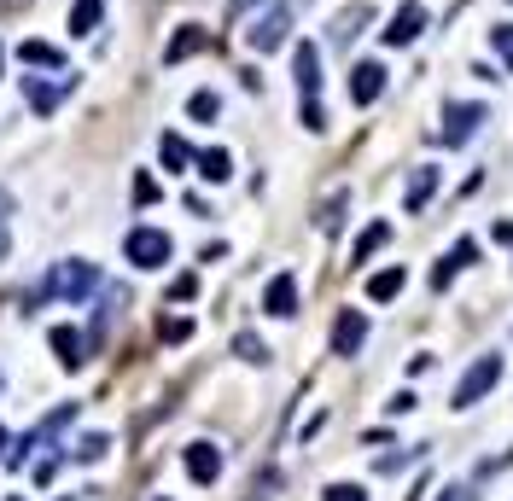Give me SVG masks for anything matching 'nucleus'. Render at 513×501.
I'll return each mask as SVG.
<instances>
[{"label":"nucleus","instance_id":"nucleus-1","mask_svg":"<svg viewBox=\"0 0 513 501\" xmlns=\"http://www.w3.org/2000/svg\"><path fill=\"white\" fill-rule=\"evenodd\" d=\"M94 286H100V268H94V263H76V257H70V263H53V268H47V280L35 286V303H53V298H76V303H82Z\"/></svg>","mask_w":513,"mask_h":501},{"label":"nucleus","instance_id":"nucleus-2","mask_svg":"<svg viewBox=\"0 0 513 501\" xmlns=\"http://www.w3.org/2000/svg\"><path fill=\"white\" fill-rule=\"evenodd\" d=\"M496 379H502V356H479L473 368L461 373V385H455V408H473V402H484Z\"/></svg>","mask_w":513,"mask_h":501},{"label":"nucleus","instance_id":"nucleus-3","mask_svg":"<svg viewBox=\"0 0 513 501\" xmlns=\"http://www.w3.org/2000/svg\"><path fill=\"white\" fill-rule=\"evenodd\" d=\"M123 251H129V263H135V268H164L175 245H170L164 228H135V234L123 239Z\"/></svg>","mask_w":513,"mask_h":501},{"label":"nucleus","instance_id":"nucleus-4","mask_svg":"<svg viewBox=\"0 0 513 501\" xmlns=\"http://www.w3.org/2000/svg\"><path fill=\"white\" fill-rule=\"evenodd\" d=\"M286 30H292V6H286V0H274L269 12L245 30V41H251L257 53H274V47H286Z\"/></svg>","mask_w":513,"mask_h":501},{"label":"nucleus","instance_id":"nucleus-5","mask_svg":"<svg viewBox=\"0 0 513 501\" xmlns=\"http://www.w3.org/2000/svg\"><path fill=\"white\" fill-rule=\"evenodd\" d=\"M181 467H187L193 484H216V478H222V449H216V443H187V449H181Z\"/></svg>","mask_w":513,"mask_h":501},{"label":"nucleus","instance_id":"nucleus-6","mask_svg":"<svg viewBox=\"0 0 513 501\" xmlns=\"http://www.w3.org/2000/svg\"><path fill=\"white\" fill-rule=\"evenodd\" d=\"M420 30H426V6H420V0H403V6L391 12V24H385V41H391V47H409Z\"/></svg>","mask_w":513,"mask_h":501},{"label":"nucleus","instance_id":"nucleus-7","mask_svg":"<svg viewBox=\"0 0 513 501\" xmlns=\"http://www.w3.org/2000/svg\"><path fill=\"white\" fill-rule=\"evenodd\" d=\"M362 338H368V315L362 309H339V321H333V356H356Z\"/></svg>","mask_w":513,"mask_h":501},{"label":"nucleus","instance_id":"nucleus-8","mask_svg":"<svg viewBox=\"0 0 513 501\" xmlns=\"http://www.w3.org/2000/svg\"><path fill=\"white\" fill-rule=\"evenodd\" d=\"M473 263H479V239H455V245H449V257L432 268V292H444L449 280H455L461 268H473Z\"/></svg>","mask_w":513,"mask_h":501},{"label":"nucleus","instance_id":"nucleus-9","mask_svg":"<svg viewBox=\"0 0 513 501\" xmlns=\"http://www.w3.org/2000/svg\"><path fill=\"white\" fill-rule=\"evenodd\" d=\"M479 123H484V105H461V100L444 105V140L449 146H461L467 134H479Z\"/></svg>","mask_w":513,"mask_h":501},{"label":"nucleus","instance_id":"nucleus-10","mask_svg":"<svg viewBox=\"0 0 513 501\" xmlns=\"http://www.w3.org/2000/svg\"><path fill=\"white\" fill-rule=\"evenodd\" d=\"M379 94H385V65H379V59H362V65L350 70V100L374 105Z\"/></svg>","mask_w":513,"mask_h":501},{"label":"nucleus","instance_id":"nucleus-11","mask_svg":"<svg viewBox=\"0 0 513 501\" xmlns=\"http://www.w3.org/2000/svg\"><path fill=\"white\" fill-rule=\"evenodd\" d=\"M292 76H298L304 100L321 94V53H315V41H298V53H292Z\"/></svg>","mask_w":513,"mask_h":501},{"label":"nucleus","instance_id":"nucleus-12","mask_svg":"<svg viewBox=\"0 0 513 501\" xmlns=\"http://www.w3.org/2000/svg\"><path fill=\"white\" fill-rule=\"evenodd\" d=\"M263 309H269L274 321L298 315V280H292V274H274V280H269V292H263Z\"/></svg>","mask_w":513,"mask_h":501},{"label":"nucleus","instance_id":"nucleus-13","mask_svg":"<svg viewBox=\"0 0 513 501\" xmlns=\"http://www.w3.org/2000/svg\"><path fill=\"white\" fill-rule=\"evenodd\" d=\"M47 338H53V350H59V368H65V373H76L82 362H88V356H82L88 344H82V333H76V327H53Z\"/></svg>","mask_w":513,"mask_h":501},{"label":"nucleus","instance_id":"nucleus-14","mask_svg":"<svg viewBox=\"0 0 513 501\" xmlns=\"http://www.w3.org/2000/svg\"><path fill=\"white\" fill-rule=\"evenodd\" d=\"M205 47V30L199 24H181V30L170 35V47H164V65H181V59H193Z\"/></svg>","mask_w":513,"mask_h":501},{"label":"nucleus","instance_id":"nucleus-15","mask_svg":"<svg viewBox=\"0 0 513 501\" xmlns=\"http://www.w3.org/2000/svg\"><path fill=\"white\" fill-rule=\"evenodd\" d=\"M65 88H70V82H35V76H30V82H24V100H30L35 117H47L53 105L65 100Z\"/></svg>","mask_w":513,"mask_h":501},{"label":"nucleus","instance_id":"nucleus-16","mask_svg":"<svg viewBox=\"0 0 513 501\" xmlns=\"http://www.w3.org/2000/svg\"><path fill=\"white\" fill-rule=\"evenodd\" d=\"M368 18H374V12H368L362 0H356V6H344L339 18H333V47H350V41H356V30H362Z\"/></svg>","mask_w":513,"mask_h":501},{"label":"nucleus","instance_id":"nucleus-17","mask_svg":"<svg viewBox=\"0 0 513 501\" xmlns=\"http://www.w3.org/2000/svg\"><path fill=\"white\" fill-rule=\"evenodd\" d=\"M432 193H438V169L426 164V169H414V175H409V199H403V204H409V210H426Z\"/></svg>","mask_w":513,"mask_h":501},{"label":"nucleus","instance_id":"nucleus-18","mask_svg":"<svg viewBox=\"0 0 513 501\" xmlns=\"http://www.w3.org/2000/svg\"><path fill=\"white\" fill-rule=\"evenodd\" d=\"M199 175H205V181H228V175H234V158H228L222 146H205V152H199Z\"/></svg>","mask_w":513,"mask_h":501},{"label":"nucleus","instance_id":"nucleus-19","mask_svg":"<svg viewBox=\"0 0 513 501\" xmlns=\"http://www.w3.org/2000/svg\"><path fill=\"white\" fill-rule=\"evenodd\" d=\"M403 292V268H385V274H368V298L374 303H391Z\"/></svg>","mask_w":513,"mask_h":501},{"label":"nucleus","instance_id":"nucleus-20","mask_svg":"<svg viewBox=\"0 0 513 501\" xmlns=\"http://www.w3.org/2000/svg\"><path fill=\"white\" fill-rule=\"evenodd\" d=\"M385 245H391V228H385V222H374L368 234L356 239V251H350V263H368V257H374V251H385Z\"/></svg>","mask_w":513,"mask_h":501},{"label":"nucleus","instance_id":"nucleus-21","mask_svg":"<svg viewBox=\"0 0 513 501\" xmlns=\"http://www.w3.org/2000/svg\"><path fill=\"white\" fill-rule=\"evenodd\" d=\"M158 158H164V169H187L193 164V152H187L181 134H164V140H158Z\"/></svg>","mask_w":513,"mask_h":501},{"label":"nucleus","instance_id":"nucleus-22","mask_svg":"<svg viewBox=\"0 0 513 501\" xmlns=\"http://www.w3.org/2000/svg\"><path fill=\"white\" fill-rule=\"evenodd\" d=\"M94 24H100V0H76L70 6V35H94Z\"/></svg>","mask_w":513,"mask_h":501},{"label":"nucleus","instance_id":"nucleus-23","mask_svg":"<svg viewBox=\"0 0 513 501\" xmlns=\"http://www.w3.org/2000/svg\"><path fill=\"white\" fill-rule=\"evenodd\" d=\"M18 59H24V65H59V47H53V41H35V35H30V41H24V47H18Z\"/></svg>","mask_w":513,"mask_h":501},{"label":"nucleus","instance_id":"nucleus-24","mask_svg":"<svg viewBox=\"0 0 513 501\" xmlns=\"http://www.w3.org/2000/svg\"><path fill=\"white\" fill-rule=\"evenodd\" d=\"M234 356H245L251 368H263V362H269V350H263V338H251V333H240V338H234Z\"/></svg>","mask_w":513,"mask_h":501},{"label":"nucleus","instance_id":"nucleus-25","mask_svg":"<svg viewBox=\"0 0 513 501\" xmlns=\"http://www.w3.org/2000/svg\"><path fill=\"white\" fill-rule=\"evenodd\" d=\"M216 111H222V100H216V94H193V100H187V117H193V123H210Z\"/></svg>","mask_w":513,"mask_h":501},{"label":"nucleus","instance_id":"nucleus-26","mask_svg":"<svg viewBox=\"0 0 513 501\" xmlns=\"http://www.w3.org/2000/svg\"><path fill=\"white\" fill-rule=\"evenodd\" d=\"M105 449H111V437H105V432H88L82 443H76V461H100Z\"/></svg>","mask_w":513,"mask_h":501},{"label":"nucleus","instance_id":"nucleus-27","mask_svg":"<svg viewBox=\"0 0 513 501\" xmlns=\"http://www.w3.org/2000/svg\"><path fill=\"white\" fill-rule=\"evenodd\" d=\"M339 222H344V193H333V199L321 204V228H327V234H339Z\"/></svg>","mask_w":513,"mask_h":501},{"label":"nucleus","instance_id":"nucleus-28","mask_svg":"<svg viewBox=\"0 0 513 501\" xmlns=\"http://www.w3.org/2000/svg\"><path fill=\"white\" fill-rule=\"evenodd\" d=\"M490 41H496V53H502V65L513 70V24H496V30H490Z\"/></svg>","mask_w":513,"mask_h":501},{"label":"nucleus","instance_id":"nucleus-29","mask_svg":"<svg viewBox=\"0 0 513 501\" xmlns=\"http://www.w3.org/2000/svg\"><path fill=\"white\" fill-rule=\"evenodd\" d=\"M158 333L170 338V344H181V338H193V321H181V315H170V321H158Z\"/></svg>","mask_w":513,"mask_h":501},{"label":"nucleus","instance_id":"nucleus-30","mask_svg":"<svg viewBox=\"0 0 513 501\" xmlns=\"http://www.w3.org/2000/svg\"><path fill=\"white\" fill-rule=\"evenodd\" d=\"M6 216H12V199H6V187H0V263H6V245H12V228H6Z\"/></svg>","mask_w":513,"mask_h":501},{"label":"nucleus","instance_id":"nucleus-31","mask_svg":"<svg viewBox=\"0 0 513 501\" xmlns=\"http://www.w3.org/2000/svg\"><path fill=\"white\" fill-rule=\"evenodd\" d=\"M175 298H181V303H187V298H199V274H181V280L170 286V303H175Z\"/></svg>","mask_w":513,"mask_h":501},{"label":"nucleus","instance_id":"nucleus-32","mask_svg":"<svg viewBox=\"0 0 513 501\" xmlns=\"http://www.w3.org/2000/svg\"><path fill=\"white\" fill-rule=\"evenodd\" d=\"M304 129H327V111H321V100H304Z\"/></svg>","mask_w":513,"mask_h":501},{"label":"nucleus","instance_id":"nucleus-33","mask_svg":"<svg viewBox=\"0 0 513 501\" xmlns=\"http://www.w3.org/2000/svg\"><path fill=\"white\" fill-rule=\"evenodd\" d=\"M327 501H368V496H362V484H333Z\"/></svg>","mask_w":513,"mask_h":501},{"label":"nucleus","instance_id":"nucleus-34","mask_svg":"<svg viewBox=\"0 0 513 501\" xmlns=\"http://www.w3.org/2000/svg\"><path fill=\"white\" fill-rule=\"evenodd\" d=\"M135 199H140V204L158 199V181H152V175H135Z\"/></svg>","mask_w":513,"mask_h":501},{"label":"nucleus","instance_id":"nucleus-35","mask_svg":"<svg viewBox=\"0 0 513 501\" xmlns=\"http://www.w3.org/2000/svg\"><path fill=\"white\" fill-rule=\"evenodd\" d=\"M438 501H473V490H467V484H449V490H444Z\"/></svg>","mask_w":513,"mask_h":501},{"label":"nucleus","instance_id":"nucleus-36","mask_svg":"<svg viewBox=\"0 0 513 501\" xmlns=\"http://www.w3.org/2000/svg\"><path fill=\"white\" fill-rule=\"evenodd\" d=\"M0 461H6V432H0Z\"/></svg>","mask_w":513,"mask_h":501},{"label":"nucleus","instance_id":"nucleus-37","mask_svg":"<svg viewBox=\"0 0 513 501\" xmlns=\"http://www.w3.org/2000/svg\"><path fill=\"white\" fill-rule=\"evenodd\" d=\"M234 6H251V0H234Z\"/></svg>","mask_w":513,"mask_h":501},{"label":"nucleus","instance_id":"nucleus-38","mask_svg":"<svg viewBox=\"0 0 513 501\" xmlns=\"http://www.w3.org/2000/svg\"><path fill=\"white\" fill-rule=\"evenodd\" d=\"M6 501H24V496H6Z\"/></svg>","mask_w":513,"mask_h":501},{"label":"nucleus","instance_id":"nucleus-39","mask_svg":"<svg viewBox=\"0 0 513 501\" xmlns=\"http://www.w3.org/2000/svg\"><path fill=\"white\" fill-rule=\"evenodd\" d=\"M0 65H6V53H0Z\"/></svg>","mask_w":513,"mask_h":501}]
</instances>
